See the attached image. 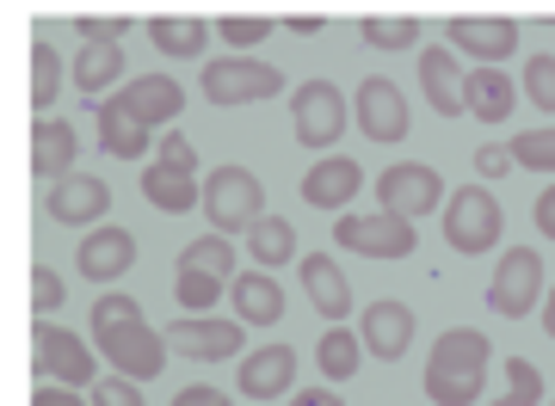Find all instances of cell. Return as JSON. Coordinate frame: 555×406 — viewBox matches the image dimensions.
Returning a JSON list of instances; mask_svg holds the SVG:
<instances>
[{
    "instance_id": "1",
    "label": "cell",
    "mask_w": 555,
    "mask_h": 406,
    "mask_svg": "<svg viewBox=\"0 0 555 406\" xmlns=\"http://www.w3.org/2000/svg\"><path fill=\"white\" fill-rule=\"evenodd\" d=\"M93 345L112 364V376H130V382H149L160 376V357H167V332H155L142 320V309L130 296H100L93 302Z\"/></svg>"
},
{
    "instance_id": "2",
    "label": "cell",
    "mask_w": 555,
    "mask_h": 406,
    "mask_svg": "<svg viewBox=\"0 0 555 406\" xmlns=\"http://www.w3.org/2000/svg\"><path fill=\"white\" fill-rule=\"evenodd\" d=\"M488 364H494V345H488L481 327L438 332L433 357H426V401L433 406H476L481 388H488Z\"/></svg>"
},
{
    "instance_id": "3",
    "label": "cell",
    "mask_w": 555,
    "mask_h": 406,
    "mask_svg": "<svg viewBox=\"0 0 555 406\" xmlns=\"http://www.w3.org/2000/svg\"><path fill=\"white\" fill-rule=\"evenodd\" d=\"M500 197L488 185H456L451 204H444V247L451 252H494L500 247Z\"/></svg>"
},
{
    "instance_id": "4",
    "label": "cell",
    "mask_w": 555,
    "mask_h": 406,
    "mask_svg": "<svg viewBox=\"0 0 555 406\" xmlns=\"http://www.w3.org/2000/svg\"><path fill=\"white\" fill-rule=\"evenodd\" d=\"M198 87L210 105H259V99L284 93V68H272L259 56H217L198 75Z\"/></svg>"
},
{
    "instance_id": "5",
    "label": "cell",
    "mask_w": 555,
    "mask_h": 406,
    "mask_svg": "<svg viewBox=\"0 0 555 406\" xmlns=\"http://www.w3.org/2000/svg\"><path fill=\"white\" fill-rule=\"evenodd\" d=\"M204 210H210V228L217 234H241L266 215V185L247 167H217V173L204 179Z\"/></svg>"
},
{
    "instance_id": "6",
    "label": "cell",
    "mask_w": 555,
    "mask_h": 406,
    "mask_svg": "<svg viewBox=\"0 0 555 406\" xmlns=\"http://www.w3.org/2000/svg\"><path fill=\"white\" fill-rule=\"evenodd\" d=\"M291 117H297V142L302 148H334L339 135H346V93H339L334 80H302L297 93H291Z\"/></svg>"
},
{
    "instance_id": "7",
    "label": "cell",
    "mask_w": 555,
    "mask_h": 406,
    "mask_svg": "<svg viewBox=\"0 0 555 406\" xmlns=\"http://www.w3.org/2000/svg\"><path fill=\"white\" fill-rule=\"evenodd\" d=\"M537 302H543V259L531 247H506V259L494 265V284H488V314L525 320Z\"/></svg>"
},
{
    "instance_id": "8",
    "label": "cell",
    "mask_w": 555,
    "mask_h": 406,
    "mask_svg": "<svg viewBox=\"0 0 555 406\" xmlns=\"http://www.w3.org/2000/svg\"><path fill=\"white\" fill-rule=\"evenodd\" d=\"M334 240L346 252H364V259H408V252L420 247V234L414 222H401V215H334Z\"/></svg>"
},
{
    "instance_id": "9",
    "label": "cell",
    "mask_w": 555,
    "mask_h": 406,
    "mask_svg": "<svg viewBox=\"0 0 555 406\" xmlns=\"http://www.w3.org/2000/svg\"><path fill=\"white\" fill-rule=\"evenodd\" d=\"M31 357H38V376H43V382H62V388L100 382L93 351L80 345L75 332H62L56 320H38V327H31Z\"/></svg>"
},
{
    "instance_id": "10",
    "label": "cell",
    "mask_w": 555,
    "mask_h": 406,
    "mask_svg": "<svg viewBox=\"0 0 555 406\" xmlns=\"http://www.w3.org/2000/svg\"><path fill=\"white\" fill-rule=\"evenodd\" d=\"M377 204L401 222H420V215H433L444 204V179L433 167H420V160H401V167H383L377 173Z\"/></svg>"
},
{
    "instance_id": "11",
    "label": "cell",
    "mask_w": 555,
    "mask_h": 406,
    "mask_svg": "<svg viewBox=\"0 0 555 406\" xmlns=\"http://www.w3.org/2000/svg\"><path fill=\"white\" fill-rule=\"evenodd\" d=\"M167 345L185 351L192 364H217V357H241L247 351V327L241 320H217V314H179L167 327Z\"/></svg>"
},
{
    "instance_id": "12",
    "label": "cell",
    "mask_w": 555,
    "mask_h": 406,
    "mask_svg": "<svg viewBox=\"0 0 555 406\" xmlns=\"http://www.w3.org/2000/svg\"><path fill=\"white\" fill-rule=\"evenodd\" d=\"M408 93H401L389 75H371L358 80V130L371 135V142H401L408 135Z\"/></svg>"
},
{
    "instance_id": "13",
    "label": "cell",
    "mask_w": 555,
    "mask_h": 406,
    "mask_svg": "<svg viewBox=\"0 0 555 406\" xmlns=\"http://www.w3.org/2000/svg\"><path fill=\"white\" fill-rule=\"evenodd\" d=\"M451 50L476 56L481 68H500V62L518 50V19H500V13H463V19H451Z\"/></svg>"
},
{
    "instance_id": "14",
    "label": "cell",
    "mask_w": 555,
    "mask_h": 406,
    "mask_svg": "<svg viewBox=\"0 0 555 406\" xmlns=\"http://www.w3.org/2000/svg\"><path fill=\"white\" fill-rule=\"evenodd\" d=\"M358 339H364V351L371 357H401V351L414 345V309L408 302H396V296H383V302H371V309L358 314Z\"/></svg>"
},
{
    "instance_id": "15",
    "label": "cell",
    "mask_w": 555,
    "mask_h": 406,
    "mask_svg": "<svg viewBox=\"0 0 555 406\" xmlns=\"http://www.w3.org/2000/svg\"><path fill=\"white\" fill-rule=\"evenodd\" d=\"M241 394L254 406H266V401H278V394H291V382H297V351L291 345H259V351H247L241 357Z\"/></svg>"
},
{
    "instance_id": "16",
    "label": "cell",
    "mask_w": 555,
    "mask_h": 406,
    "mask_svg": "<svg viewBox=\"0 0 555 406\" xmlns=\"http://www.w3.org/2000/svg\"><path fill=\"white\" fill-rule=\"evenodd\" d=\"M50 215H56L62 228H93L100 215H112V185L93 179V173L56 179V192H50Z\"/></svg>"
},
{
    "instance_id": "17",
    "label": "cell",
    "mask_w": 555,
    "mask_h": 406,
    "mask_svg": "<svg viewBox=\"0 0 555 406\" xmlns=\"http://www.w3.org/2000/svg\"><path fill=\"white\" fill-rule=\"evenodd\" d=\"M75 265L93 277V284H112V277H124V271L137 265V234L118 228V222H105V228H87V240H80Z\"/></svg>"
},
{
    "instance_id": "18",
    "label": "cell",
    "mask_w": 555,
    "mask_h": 406,
    "mask_svg": "<svg viewBox=\"0 0 555 406\" xmlns=\"http://www.w3.org/2000/svg\"><path fill=\"white\" fill-rule=\"evenodd\" d=\"M358 192H364V167L346 160V155H327L302 173V204H309V210H346Z\"/></svg>"
},
{
    "instance_id": "19",
    "label": "cell",
    "mask_w": 555,
    "mask_h": 406,
    "mask_svg": "<svg viewBox=\"0 0 555 406\" xmlns=\"http://www.w3.org/2000/svg\"><path fill=\"white\" fill-rule=\"evenodd\" d=\"M229 302H235V320L241 327H272L284 320V284H278L272 271H235V284H229Z\"/></svg>"
},
{
    "instance_id": "20",
    "label": "cell",
    "mask_w": 555,
    "mask_h": 406,
    "mask_svg": "<svg viewBox=\"0 0 555 406\" xmlns=\"http://www.w3.org/2000/svg\"><path fill=\"white\" fill-rule=\"evenodd\" d=\"M518 105L513 80H506V68H469L463 75V117H476V123H506Z\"/></svg>"
},
{
    "instance_id": "21",
    "label": "cell",
    "mask_w": 555,
    "mask_h": 406,
    "mask_svg": "<svg viewBox=\"0 0 555 406\" xmlns=\"http://www.w3.org/2000/svg\"><path fill=\"white\" fill-rule=\"evenodd\" d=\"M118 105L124 112H137L142 123L155 130V123H173V117L185 112V87H179L173 75H142V80H130V87L118 93Z\"/></svg>"
},
{
    "instance_id": "22",
    "label": "cell",
    "mask_w": 555,
    "mask_h": 406,
    "mask_svg": "<svg viewBox=\"0 0 555 406\" xmlns=\"http://www.w3.org/2000/svg\"><path fill=\"white\" fill-rule=\"evenodd\" d=\"M302 290H309V302H315V314H327V320H346V314H352V284H346V271L334 265V259H327V252H309V259H302Z\"/></svg>"
},
{
    "instance_id": "23",
    "label": "cell",
    "mask_w": 555,
    "mask_h": 406,
    "mask_svg": "<svg viewBox=\"0 0 555 406\" xmlns=\"http://www.w3.org/2000/svg\"><path fill=\"white\" fill-rule=\"evenodd\" d=\"M420 87H426V105H433L438 117L463 112V75H456V50H451V43L420 50Z\"/></svg>"
},
{
    "instance_id": "24",
    "label": "cell",
    "mask_w": 555,
    "mask_h": 406,
    "mask_svg": "<svg viewBox=\"0 0 555 406\" xmlns=\"http://www.w3.org/2000/svg\"><path fill=\"white\" fill-rule=\"evenodd\" d=\"M93 117H100V142H105V155H118V160H149V135H155V130H149V123H142L137 112H124L118 93L105 99V105H100Z\"/></svg>"
},
{
    "instance_id": "25",
    "label": "cell",
    "mask_w": 555,
    "mask_h": 406,
    "mask_svg": "<svg viewBox=\"0 0 555 406\" xmlns=\"http://www.w3.org/2000/svg\"><path fill=\"white\" fill-rule=\"evenodd\" d=\"M142 197L167 215H185V210H204V185L198 173H173V167H142Z\"/></svg>"
},
{
    "instance_id": "26",
    "label": "cell",
    "mask_w": 555,
    "mask_h": 406,
    "mask_svg": "<svg viewBox=\"0 0 555 406\" xmlns=\"http://www.w3.org/2000/svg\"><path fill=\"white\" fill-rule=\"evenodd\" d=\"M62 167H75V123H68V117H38V123H31V173L56 179Z\"/></svg>"
},
{
    "instance_id": "27",
    "label": "cell",
    "mask_w": 555,
    "mask_h": 406,
    "mask_svg": "<svg viewBox=\"0 0 555 406\" xmlns=\"http://www.w3.org/2000/svg\"><path fill=\"white\" fill-rule=\"evenodd\" d=\"M124 68H130V62H124L118 43H80V56H75V87H80L87 99H100L105 87H118V80H124Z\"/></svg>"
},
{
    "instance_id": "28",
    "label": "cell",
    "mask_w": 555,
    "mask_h": 406,
    "mask_svg": "<svg viewBox=\"0 0 555 406\" xmlns=\"http://www.w3.org/2000/svg\"><path fill=\"white\" fill-rule=\"evenodd\" d=\"M247 259H254L259 271L291 265V259H297V228H291L284 215H259L254 228H247Z\"/></svg>"
},
{
    "instance_id": "29",
    "label": "cell",
    "mask_w": 555,
    "mask_h": 406,
    "mask_svg": "<svg viewBox=\"0 0 555 406\" xmlns=\"http://www.w3.org/2000/svg\"><path fill=\"white\" fill-rule=\"evenodd\" d=\"M149 38H155L160 56H204V38H210V25L192 19V13H160V19H149Z\"/></svg>"
},
{
    "instance_id": "30",
    "label": "cell",
    "mask_w": 555,
    "mask_h": 406,
    "mask_svg": "<svg viewBox=\"0 0 555 406\" xmlns=\"http://www.w3.org/2000/svg\"><path fill=\"white\" fill-rule=\"evenodd\" d=\"M358 357H364V339L346 327H327L321 332V345H315V364L327 382H346V376H358Z\"/></svg>"
},
{
    "instance_id": "31",
    "label": "cell",
    "mask_w": 555,
    "mask_h": 406,
    "mask_svg": "<svg viewBox=\"0 0 555 406\" xmlns=\"http://www.w3.org/2000/svg\"><path fill=\"white\" fill-rule=\"evenodd\" d=\"M358 38L371 43V50H414L420 19H408V13H371V19L358 25Z\"/></svg>"
},
{
    "instance_id": "32",
    "label": "cell",
    "mask_w": 555,
    "mask_h": 406,
    "mask_svg": "<svg viewBox=\"0 0 555 406\" xmlns=\"http://www.w3.org/2000/svg\"><path fill=\"white\" fill-rule=\"evenodd\" d=\"M56 87H62V56L56 43H31V112L50 117V105H56Z\"/></svg>"
},
{
    "instance_id": "33",
    "label": "cell",
    "mask_w": 555,
    "mask_h": 406,
    "mask_svg": "<svg viewBox=\"0 0 555 406\" xmlns=\"http://www.w3.org/2000/svg\"><path fill=\"white\" fill-rule=\"evenodd\" d=\"M173 302L185 314H210L222 302V277L217 271H192V265H179V277H173Z\"/></svg>"
},
{
    "instance_id": "34",
    "label": "cell",
    "mask_w": 555,
    "mask_h": 406,
    "mask_svg": "<svg viewBox=\"0 0 555 406\" xmlns=\"http://www.w3.org/2000/svg\"><path fill=\"white\" fill-rule=\"evenodd\" d=\"M513 167H531V173H555V123H537V130H518L506 142Z\"/></svg>"
},
{
    "instance_id": "35",
    "label": "cell",
    "mask_w": 555,
    "mask_h": 406,
    "mask_svg": "<svg viewBox=\"0 0 555 406\" xmlns=\"http://www.w3.org/2000/svg\"><path fill=\"white\" fill-rule=\"evenodd\" d=\"M179 265L217 271L222 284H235V277H229V271H235V247H229V234H204V240H192V247L179 252Z\"/></svg>"
},
{
    "instance_id": "36",
    "label": "cell",
    "mask_w": 555,
    "mask_h": 406,
    "mask_svg": "<svg viewBox=\"0 0 555 406\" xmlns=\"http://www.w3.org/2000/svg\"><path fill=\"white\" fill-rule=\"evenodd\" d=\"M543 401V376H537L531 357H506V388H500V406H537Z\"/></svg>"
},
{
    "instance_id": "37",
    "label": "cell",
    "mask_w": 555,
    "mask_h": 406,
    "mask_svg": "<svg viewBox=\"0 0 555 406\" xmlns=\"http://www.w3.org/2000/svg\"><path fill=\"white\" fill-rule=\"evenodd\" d=\"M272 25L278 19H266V13H229V19H217V31H222V43H235V56H241V50L272 38Z\"/></svg>"
},
{
    "instance_id": "38",
    "label": "cell",
    "mask_w": 555,
    "mask_h": 406,
    "mask_svg": "<svg viewBox=\"0 0 555 406\" xmlns=\"http://www.w3.org/2000/svg\"><path fill=\"white\" fill-rule=\"evenodd\" d=\"M525 93L543 117H555V56H531L525 62Z\"/></svg>"
},
{
    "instance_id": "39",
    "label": "cell",
    "mask_w": 555,
    "mask_h": 406,
    "mask_svg": "<svg viewBox=\"0 0 555 406\" xmlns=\"http://www.w3.org/2000/svg\"><path fill=\"white\" fill-rule=\"evenodd\" d=\"M62 302H68V284H62L50 265H38V271H31V314H38V320H50Z\"/></svg>"
},
{
    "instance_id": "40",
    "label": "cell",
    "mask_w": 555,
    "mask_h": 406,
    "mask_svg": "<svg viewBox=\"0 0 555 406\" xmlns=\"http://www.w3.org/2000/svg\"><path fill=\"white\" fill-rule=\"evenodd\" d=\"M80 43H118L124 31H130V19L124 13H80Z\"/></svg>"
},
{
    "instance_id": "41",
    "label": "cell",
    "mask_w": 555,
    "mask_h": 406,
    "mask_svg": "<svg viewBox=\"0 0 555 406\" xmlns=\"http://www.w3.org/2000/svg\"><path fill=\"white\" fill-rule=\"evenodd\" d=\"M93 406H142V388L130 376H100L93 382Z\"/></svg>"
},
{
    "instance_id": "42",
    "label": "cell",
    "mask_w": 555,
    "mask_h": 406,
    "mask_svg": "<svg viewBox=\"0 0 555 406\" xmlns=\"http://www.w3.org/2000/svg\"><path fill=\"white\" fill-rule=\"evenodd\" d=\"M160 167H173V173H198V148L185 142V130L160 135Z\"/></svg>"
},
{
    "instance_id": "43",
    "label": "cell",
    "mask_w": 555,
    "mask_h": 406,
    "mask_svg": "<svg viewBox=\"0 0 555 406\" xmlns=\"http://www.w3.org/2000/svg\"><path fill=\"white\" fill-rule=\"evenodd\" d=\"M476 173H481V179H506V173H513V155L488 142V148H476Z\"/></svg>"
},
{
    "instance_id": "44",
    "label": "cell",
    "mask_w": 555,
    "mask_h": 406,
    "mask_svg": "<svg viewBox=\"0 0 555 406\" xmlns=\"http://www.w3.org/2000/svg\"><path fill=\"white\" fill-rule=\"evenodd\" d=\"M173 406H229V394L210 388V382H192V388H179L173 394Z\"/></svg>"
},
{
    "instance_id": "45",
    "label": "cell",
    "mask_w": 555,
    "mask_h": 406,
    "mask_svg": "<svg viewBox=\"0 0 555 406\" xmlns=\"http://www.w3.org/2000/svg\"><path fill=\"white\" fill-rule=\"evenodd\" d=\"M31 406H93V401H80L75 388H56V382H38V394H31Z\"/></svg>"
},
{
    "instance_id": "46",
    "label": "cell",
    "mask_w": 555,
    "mask_h": 406,
    "mask_svg": "<svg viewBox=\"0 0 555 406\" xmlns=\"http://www.w3.org/2000/svg\"><path fill=\"white\" fill-rule=\"evenodd\" d=\"M537 228H543V240H555V185H543V192H537Z\"/></svg>"
},
{
    "instance_id": "47",
    "label": "cell",
    "mask_w": 555,
    "mask_h": 406,
    "mask_svg": "<svg viewBox=\"0 0 555 406\" xmlns=\"http://www.w3.org/2000/svg\"><path fill=\"white\" fill-rule=\"evenodd\" d=\"M321 25H327L321 13H291V19H284V31H297V38H315Z\"/></svg>"
},
{
    "instance_id": "48",
    "label": "cell",
    "mask_w": 555,
    "mask_h": 406,
    "mask_svg": "<svg viewBox=\"0 0 555 406\" xmlns=\"http://www.w3.org/2000/svg\"><path fill=\"white\" fill-rule=\"evenodd\" d=\"M291 406H346V401H339L334 388H302V394H297Z\"/></svg>"
},
{
    "instance_id": "49",
    "label": "cell",
    "mask_w": 555,
    "mask_h": 406,
    "mask_svg": "<svg viewBox=\"0 0 555 406\" xmlns=\"http://www.w3.org/2000/svg\"><path fill=\"white\" fill-rule=\"evenodd\" d=\"M543 332H550V339H555V290L543 296Z\"/></svg>"
}]
</instances>
